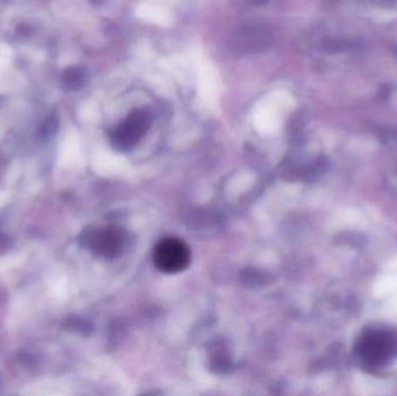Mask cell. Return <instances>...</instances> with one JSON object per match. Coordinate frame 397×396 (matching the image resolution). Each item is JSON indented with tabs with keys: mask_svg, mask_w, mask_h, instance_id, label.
Instances as JSON below:
<instances>
[{
	"mask_svg": "<svg viewBox=\"0 0 397 396\" xmlns=\"http://www.w3.org/2000/svg\"><path fill=\"white\" fill-rule=\"evenodd\" d=\"M357 352L368 365H384L397 354V334L388 330L367 331L358 342Z\"/></svg>",
	"mask_w": 397,
	"mask_h": 396,
	"instance_id": "obj_1",
	"label": "cell"
},
{
	"mask_svg": "<svg viewBox=\"0 0 397 396\" xmlns=\"http://www.w3.org/2000/svg\"><path fill=\"white\" fill-rule=\"evenodd\" d=\"M91 247L105 257H114L122 251L126 241V235L121 228L108 227L103 230L93 233L89 238Z\"/></svg>",
	"mask_w": 397,
	"mask_h": 396,
	"instance_id": "obj_4",
	"label": "cell"
},
{
	"mask_svg": "<svg viewBox=\"0 0 397 396\" xmlns=\"http://www.w3.org/2000/svg\"><path fill=\"white\" fill-rule=\"evenodd\" d=\"M149 125L150 116L148 113L143 111L132 113L130 119L114 132L113 144L120 150H128L135 146Z\"/></svg>",
	"mask_w": 397,
	"mask_h": 396,
	"instance_id": "obj_3",
	"label": "cell"
},
{
	"mask_svg": "<svg viewBox=\"0 0 397 396\" xmlns=\"http://www.w3.org/2000/svg\"><path fill=\"white\" fill-rule=\"evenodd\" d=\"M266 1H267V0H256V3L257 4H264L266 3Z\"/></svg>",
	"mask_w": 397,
	"mask_h": 396,
	"instance_id": "obj_5",
	"label": "cell"
},
{
	"mask_svg": "<svg viewBox=\"0 0 397 396\" xmlns=\"http://www.w3.org/2000/svg\"><path fill=\"white\" fill-rule=\"evenodd\" d=\"M153 261L156 268L163 273H179L189 268L191 250L180 238L166 237L153 249Z\"/></svg>",
	"mask_w": 397,
	"mask_h": 396,
	"instance_id": "obj_2",
	"label": "cell"
}]
</instances>
